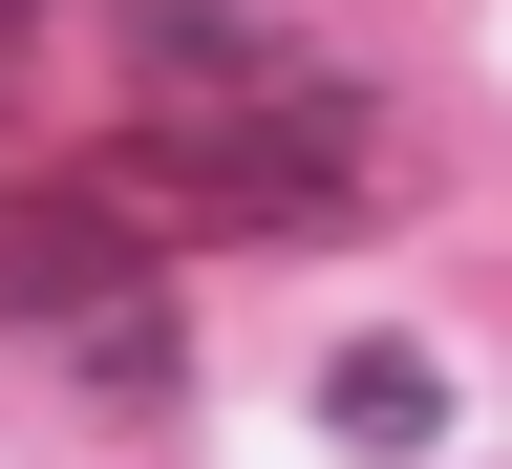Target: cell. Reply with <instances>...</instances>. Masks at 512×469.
Returning a JSON list of instances; mask_svg holds the SVG:
<instances>
[{
    "label": "cell",
    "mask_w": 512,
    "mask_h": 469,
    "mask_svg": "<svg viewBox=\"0 0 512 469\" xmlns=\"http://www.w3.org/2000/svg\"><path fill=\"white\" fill-rule=\"evenodd\" d=\"M128 214H214V235H342L384 150H363V86H235V107H128L107 150Z\"/></svg>",
    "instance_id": "6da1fadb"
},
{
    "label": "cell",
    "mask_w": 512,
    "mask_h": 469,
    "mask_svg": "<svg viewBox=\"0 0 512 469\" xmlns=\"http://www.w3.org/2000/svg\"><path fill=\"white\" fill-rule=\"evenodd\" d=\"M128 107H235V86H342L320 64V0H107Z\"/></svg>",
    "instance_id": "7a4b0ae2"
},
{
    "label": "cell",
    "mask_w": 512,
    "mask_h": 469,
    "mask_svg": "<svg viewBox=\"0 0 512 469\" xmlns=\"http://www.w3.org/2000/svg\"><path fill=\"white\" fill-rule=\"evenodd\" d=\"M128 299H150V214H128V192H86V171L0 192V320L64 342V320H128Z\"/></svg>",
    "instance_id": "3957f363"
},
{
    "label": "cell",
    "mask_w": 512,
    "mask_h": 469,
    "mask_svg": "<svg viewBox=\"0 0 512 469\" xmlns=\"http://www.w3.org/2000/svg\"><path fill=\"white\" fill-rule=\"evenodd\" d=\"M320 406H342L363 448H406V427H427V363H406V342H342V363H320Z\"/></svg>",
    "instance_id": "277c9868"
},
{
    "label": "cell",
    "mask_w": 512,
    "mask_h": 469,
    "mask_svg": "<svg viewBox=\"0 0 512 469\" xmlns=\"http://www.w3.org/2000/svg\"><path fill=\"white\" fill-rule=\"evenodd\" d=\"M22 22H43V0H0V64H22Z\"/></svg>",
    "instance_id": "5b68a950"
}]
</instances>
